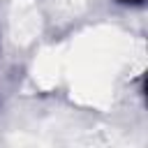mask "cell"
I'll return each mask as SVG.
<instances>
[{"mask_svg":"<svg viewBox=\"0 0 148 148\" xmlns=\"http://www.w3.org/2000/svg\"><path fill=\"white\" fill-rule=\"evenodd\" d=\"M118 2H123V5H143V0H118Z\"/></svg>","mask_w":148,"mask_h":148,"instance_id":"cell-1","label":"cell"}]
</instances>
